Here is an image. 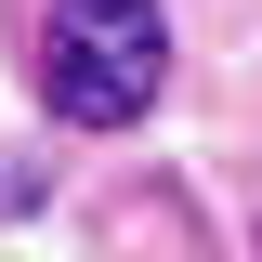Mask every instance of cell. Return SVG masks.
Returning <instances> with one entry per match:
<instances>
[{
	"label": "cell",
	"mask_w": 262,
	"mask_h": 262,
	"mask_svg": "<svg viewBox=\"0 0 262 262\" xmlns=\"http://www.w3.org/2000/svg\"><path fill=\"white\" fill-rule=\"evenodd\" d=\"M170 79V27L158 0H53L39 13V92L66 131H131Z\"/></svg>",
	"instance_id": "obj_1"
}]
</instances>
